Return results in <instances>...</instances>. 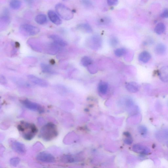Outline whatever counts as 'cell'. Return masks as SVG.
<instances>
[{
    "mask_svg": "<svg viewBox=\"0 0 168 168\" xmlns=\"http://www.w3.org/2000/svg\"><path fill=\"white\" fill-rule=\"evenodd\" d=\"M139 84L135 82H127L126 84V89L128 91L132 93L137 92L140 89Z\"/></svg>",
    "mask_w": 168,
    "mask_h": 168,
    "instance_id": "cell-13",
    "label": "cell"
},
{
    "mask_svg": "<svg viewBox=\"0 0 168 168\" xmlns=\"http://www.w3.org/2000/svg\"><path fill=\"white\" fill-rule=\"evenodd\" d=\"M48 15L51 22L57 25H59L62 23V20L57 13L53 10H49L48 12Z\"/></svg>",
    "mask_w": 168,
    "mask_h": 168,
    "instance_id": "cell-9",
    "label": "cell"
},
{
    "mask_svg": "<svg viewBox=\"0 0 168 168\" xmlns=\"http://www.w3.org/2000/svg\"><path fill=\"white\" fill-rule=\"evenodd\" d=\"M27 77L29 81L38 86L43 87H47L49 86V84L47 81L35 76L29 75Z\"/></svg>",
    "mask_w": 168,
    "mask_h": 168,
    "instance_id": "cell-8",
    "label": "cell"
},
{
    "mask_svg": "<svg viewBox=\"0 0 168 168\" xmlns=\"http://www.w3.org/2000/svg\"><path fill=\"white\" fill-rule=\"evenodd\" d=\"M20 159L17 157H13L10 159V163L12 166L14 167H17L19 164Z\"/></svg>",
    "mask_w": 168,
    "mask_h": 168,
    "instance_id": "cell-28",
    "label": "cell"
},
{
    "mask_svg": "<svg viewBox=\"0 0 168 168\" xmlns=\"http://www.w3.org/2000/svg\"><path fill=\"white\" fill-rule=\"evenodd\" d=\"M41 66L43 72L49 74H56V72L49 65L44 63H42Z\"/></svg>",
    "mask_w": 168,
    "mask_h": 168,
    "instance_id": "cell-19",
    "label": "cell"
},
{
    "mask_svg": "<svg viewBox=\"0 0 168 168\" xmlns=\"http://www.w3.org/2000/svg\"><path fill=\"white\" fill-rule=\"evenodd\" d=\"M108 85L107 82H101L98 85V90L100 93L105 94L108 91Z\"/></svg>",
    "mask_w": 168,
    "mask_h": 168,
    "instance_id": "cell-18",
    "label": "cell"
},
{
    "mask_svg": "<svg viewBox=\"0 0 168 168\" xmlns=\"http://www.w3.org/2000/svg\"><path fill=\"white\" fill-rule=\"evenodd\" d=\"M36 22L39 25H42L47 22V18L46 15L44 14H39L37 15L35 18Z\"/></svg>",
    "mask_w": 168,
    "mask_h": 168,
    "instance_id": "cell-20",
    "label": "cell"
},
{
    "mask_svg": "<svg viewBox=\"0 0 168 168\" xmlns=\"http://www.w3.org/2000/svg\"><path fill=\"white\" fill-rule=\"evenodd\" d=\"M166 47L162 44H157L155 49V51L157 54L159 55H163L166 52Z\"/></svg>",
    "mask_w": 168,
    "mask_h": 168,
    "instance_id": "cell-21",
    "label": "cell"
},
{
    "mask_svg": "<svg viewBox=\"0 0 168 168\" xmlns=\"http://www.w3.org/2000/svg\"><path fill=\"white\" fill-rule=\"evenodd\" d=\"M81 63L82 66L85 67L91 65L92 60L89 57L85 56L82 58Z\"/></svg>",
    "mask_w": 168,
    "mask_h": 168,
    "instance_id": "cell-25",
    "label": "cell"
},
{
    "mask_svg": "<svg viewBox=\"0 0 168 168\" xmlns=\"http://www.w3.org/2000/svg\"><path fill=\"white\" fill-rule=\"evenodd\" d=\"M49 37L52 40L53 42L61 47H65L67 45V43L65 40L56 34H51Z\"/></svg>",
    "mask_w": 168,
    "mask_h": 168,
    "instance_id": "cell-12",
    "label": "cell"
},
{
    "mask_svg": "<svg viewBox=\"0 0 168 168\" xmlns=\"http://www.w3.org/2000/svg\"><path fill=\"white\" fill-rule=\"evenodd\" d=\"M82 4L84 6L89 7L91 6L92 5V3L90 0H81Z\"/></svg>",
    "mask_w": 168,
    "mask_h": 168,
    "instance_id": "cell-32",
    "label": "cell"
},
{
    "mask_svg": "<svg viewBox=\"0 0 168 168\" xmlns=\"http://www.w3.org/2000/svg\"><path fill=\"white\" fill-rule=\"evenodd\" d=\"M151 56L150 53L146 51L141 52L138 56V59L144 63H147L150 60Z\"/></svg>",
    "mask_w": 168,
    "mask_h": 168,
    "instance_id": "cell-16",
    "label": "cell"
},
{
    "mask_svg": "<svg viewBox=\"0 0 168 168\" xmlns=\"http://www.w3.org/2000/svg\"><path fill=\"white\" fill-rule=\"evenodd\" d=\"M119 40L116 37H112L109 41V43L112 47H115L118 44Z\"/></svg>",
    "mask_w": 168,
    "mask_h": 168,
    "instance_id": "cell-30",
    "label": "cell"
},
{
    "mask_svg": "<svg viewBox=\"0 0 168 168\" xmlns=\"http://www.w3.org/2000/svg\"><path fill=\"white\" fill-rule=\"evenodd\" d=\"M127 138L124 140V142L127 145H130L133 142V140L131 137H127Z\"/></svg>",
    "mask_w": 168,
    "mask_h": 168,
    "instance_id": "cell-35",
    "label": "cell"
},
{
    "mask_svg": "<svg viewBox=\"0 0 168 168\" xmlns=\"http://www.w3.org/2000/svg\"><path fill=\"white\" fill-rule=\"evenodd\" d=\"M133 150L136 153L143 155H148L150 152V149L147 147L138 144L133 146Z\"/></svg>",
    "mask_w": 168,
    "mask_h": 168,
    "instance_id": "cell-11",
    "label": "cell"
},
{
    "mask_svg": "<svg viewBox=\"0 0 168 168\" xmlns=\"http://www.w3.org/2000/svg\"><path fill=\"white\" fill-rule=\"evenodd\" d=\"M111 22V19L108 17H104L98 20V23L101 25H107Z\"/></svg>",
    "mask_w": 168,
    "mask_h": 168,
    "instance_id": "cell-27",
    "label": "cell"
},
{
    "mask_svg": "<svg viewBox=\"0 0 168 168\" xmlns=\"http://www.w3.org/2000/svg\"><path fill=\"white\" fill-rule=\"evenodd\" d=\"M9 5L12 9L18 10L20 9L21 6V2L20 0H11Z\"/></svg>",
    "mask_w": 168,
    "mask_h": 168,
    "instance_id": "cell-23",
    "label": "cell"
},
{
    "mask_svg": "<svg viewBox=\"0 0 168 168\" xmlns=\"http://www.w3.org/2000/svg\"><path fill=\"white\" fill-rule=\"evenodd\" d=\"M166 30V26L162 23H159L156 25L154 29V31L157 34H161L163 33Z\"/></svg>",
    "mask_w": 168,
    "mask_h": 168,
    "instance_id": "cell-24",
    "label": "cell"
},
{
    "mask_svg": "<svg viewBox=\"0 0 168 168\" xmlns=\"http://www.w3.org/2000/svg\"><path fill=\"white\" fill-rule=\"evenodd\" d=\"M20 30L21 33L25 35L29 36L36 35L40 32V29L38 27L28 24L21 25Z\"/></svg>",
    "mask_w": 168,
    "mask_h": 168,
    "instance_id": "cell-4",
    "label": "cell"
},
{
    "mask_svg": "<svg viewBox=\"0 0 168 168\" xmlns=\"http://www.w3.org/2000/svg\"><path fill=\"white\" fill-rule=\"evenodd\" d=\"M61 47L54 42H53L46 45L45 49L47 54L55 55L59 51Z\"/></svg>",
    "mask_w": 168,
    "mask_h": 168,
    "instance_id": "cell-10",
    "label": "cell"
},
{
    "mask_svg": "<svg viewBox=\"0 0 168 168\" xmlns=\"http://www.w3.org/2000/svg\"><path fill=\"white\" fill-rule=\"evenodd\" d=\"M9 144L11 148L18 154H24L26 153V149L25 145L15 140H10Z\"/></svg>",
    "mask_w": 168,
    "mask_h": 168,
    "instance_id": "cell-6",
    "label": "cell"
},
{
    "mask_svg": "<svg viewBox=\"0 0 168 168\" xmlns=\"http://www.w3.org/2000/svg\"><path fill=\"white\" fill-rule=\"evenodd\" d=\"M167 147L168 148V141H167Z\"/></svg>",
    "mask_w": 168,
    "mask_h": 168,
    "instance_id": "cell-37",
    "label": "cell"
},
{
    "mask_svg": "<svg viewBox=\"0 0 168 168\" xmlns=\"http://www.w3.org/2000/svg\"><path fill=\"white\" fill-rule=\"evenodd\" d=\"M160 17L163 18H168V9L164 10L161 13Z\"/></svg>",
    "mask_w": 168,
    "mask_h": 168,
    "instance_id": "cell-34",
    "label": "cell"
},
{
    "mask_svg": "<svg viewBox=\"0 0 168 168\" xmlns=\"http://www.w3.org/2000/svg\"><path fill=\"white\" fill-rule=\"evenodd\" d=\"M91 46L93 49H98L101 46L102 39L99 36L95 35L92 36L90 40Z\"/></svg>",
    "mask_w": 168,
    "mask_h": 168,
    "instance_id": "cell-15",
    "label": "cell"
},
{
    "mask_svg": "<svg viewBox=\"0 0 168 168\" xmlns=\"http://www.w3.org/2000/svg\"><path fill=\"white\" fill-rule=\"evenodd\" d=\"M79 30L86 33H91L93 31L92 28L89 24L82 23L79 24L77 26Z\"/></svg>",
    "mask_w": 168,
    "mask_h": 168,
    "instance_id": "cell-17",
    "label": "cell"
},
{
    "mask_svg": "<svg viewBox=\"0 0 168 168\" xmlns=\"http://www.w3.org/2000/svg\"><path fill=\"white\" fill-rule=\"evenodd\" d=\"M138 132L142 136H145L147 134L148 132V129L146 127L144 126H140L138 128Z\"/></svg>",
    "mask_w": 168,
    "mask_h": 168,
    "instance_id": "cell-31",
    "label": "cell"
},
{
    "mask_svg": "<svg viewBox=\"0 0 168 168\" xmlns=\"http://www.w3.org/2000/svg\"><path fill=\"white\" fill-rule=\"evenodd\" d=\"M21 103L29 110L38 112L39 113H43L44 111L43 108L38 103H34L27 99L21 101Z\"/></svg>",
    "mask_w": 168,
    "mask_h": 168,
    "instance_id": "cell-5",
    "label": "cell"
},
{
    "mask_svg": "<svg viewBox=\"0 0 168 168\" xmlns=\"http://www.w3.org/2000/svg\"><path fill=\"white\" fill-rule=\"evenodd\" d=\"M127 50L124 48H119L115 50V54L118 57H121L126 54Z\"/></svg>",
    "mask_w": 168,
    "mask_h": 168,
    "instance_id": "cell-26",
    "label": "cell"
},
{
    "mask_svg": "<svg viewBox=\"0 0 168 168\" xmlns=\"http://www.w3.org/2000/svg\"><path fill=\"white\" fill-rule=\"evenodd\" d=\"M159 76L161 80L164 82H168V66H165L160 69Z\"/></svg>",
    "mask_w": 168,
    "mask_h": 168,
    "instance_id": "cell-14",
    "label": "cell"
},
{
    "mask_svg": "<svg viewBox=\"0 0 168 168\" xmlns=\"http://www.w3.org/2000/svg\"><path fill=\"white\" fill-rule=\"evenodd\" d=\"M0 82L2 84H6L7 83V80L6 78L3 76L1 75L0 78Z\"/></svg>",
    "mask_w": 168,
    "mask_h": 168,
    "instance_id": "cell-36",
    "label": "cell"
},
{
    "mask_svg": "<svg viewBox=\"0 0 168 168\" xmlns=\"http://www.w3.org/2000/svg\"><path fill=\"white\" fill-rule=\"evenodd\" d=\"M109 5L110 6H116L118 4V0H107Z\"/></svg>",
    "mask_w": 168,
    "mask_h": 168,
    "instance_id": "cell-33",
    "label": "cell"
},
{
    "mask_svg": "<svg viewBox=\"0 0 168 168\" xmlns=\"http://www.w3.org/2000/svg\"><path fill=\"white\" fill-rule=\"evenodd\" d=\"M158 137H161L163 139H166L168 138V129H164L160 131L158 134Z\"/></svg>",
    "mask_w": 168,
    "mask_h": 168,
    "instance_id": "cell-29",
    "label": "cell"
},
{
    "mask_svg": "<svg viewBox=\"0 0 168 168\" xmlns=\"http://www.w3.org/2000/svg\"><path fill=\"white\" fill-rule=\"evenodd\" d=\"M37 160L46 163H53L55 161V157L52 155L45 152L40 153L36 156Z\"/></svg>",
    "mask_w": 168,
    "mask_h": 168,
    "instance_id": "cell-7",
    "label": "cell"
},
{
    "mask_svg": "<svg viewBox=\"0 0 168 168\" xmlns=\"http://www.w3.org/2000/svg\"><path fill=\"white\" fill-rule=\"evenodd\" d=\"M17 129L24 139L28 141L32 139L38 131L35 125L25 121L20 122Z\"/></svg>",
    "mask_w": 168,
    "mask_h": 168,
    "instance_id": "cell-1",
    "label": "cell"
},
{
    "mask_svg": "<svg viewBox=\"0 0 168 168\" xmlns=\"http://www.w3.org/2000/svg\"><path fill=\"white\" fill-rule=\"evenodd\" d=\"M60 161L65 163H71L75 162V160L73 156L69 155H65L61 157Z\"/></svg>",
    "mask_w": 168,
    "mask_h": 168,
    "instance_id": "cell-22",
    "label": "cell"
},
{
    "mask_svg": "<svg viewBox=\"0 0 168 168\" xmlns=\"http://www.w3.org/2000/svg\"><path fill=\"white\" fill-rule=\"evenodd\" d=\"M55 10L58 15L64 20H70L74 17L73 12L65 5L62 4H58L56 5Z\"/></svg>",
    "mask_w": 168,
    "mask_h": 168,
    "instance_id": "cell-3",
    "label": "cell"
},
{
    "mask_svg": "<svg viewBox=\"0 0 168 168\" xmlns=\"http://www.w3.org/2000/svg\"><path fill=\"white\" fill-rule=\"evenodd\" d=\"M58 135L56 126L52 122H49L41 128L39 137L46 141H52L57 137Z\"/></svg>",
    "mask_w": 168,
    "mask_h": 168,
    "instance_id": "cell-2",
    "label": "cell"
}]
</instances>
